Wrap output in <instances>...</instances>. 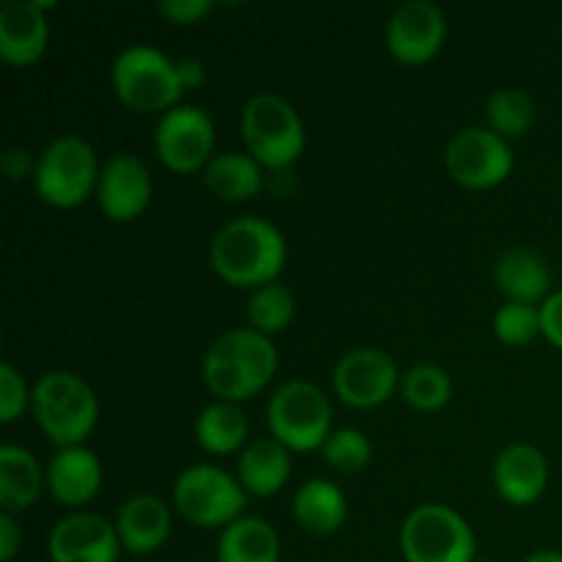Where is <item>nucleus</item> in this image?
<instances>
[{
	"instance_id": "nucleus-1",
	"label": "nucleus",
	"mask_w": 562,
	"mask_h": 562,
	"mask_svg": "<svg viewBox=\"0 0 562 562\" xmlns=\"http://www.w3.org/2000/svg\"><path fill=\"white\" fill-rule=\"evenodd\" d=\"M289 261V241L283 231L269 220L247 214L231 220L214 234L209 247L212 272L231 289L256 291L274 283Z\"/></svg>"
},
{
	"instance_id": "nucleus-2",
	"label": "nucleus",
	"mask_w": 562,
	"mask_h": 562,
	"mask_svg": "<svg viewBox=\"0 0 562 562\" xmlns=\"http://www.w3.org/2000/svg\"><path fill=\"white\" fill-rule=\"evenodd\" d=\"M280 366L272 338L250 327L225 329L203 355V382L214 401L245 404L274 379Z\"/></svg>"
},
{
	"instance_id": "nucleus-3",
	"label": "nucleus",
	"mask_w": 562,
	"mask_h": 562,
	"mask_svg": "<svg viewBox=\"0 0 562 562\" xmlns=\"http://www.w3.org/2000/svg\"><path fill=\"white\" fill-rule=\"evenodd\" d=\"M110 86L124 108L140 115H165L179 108L184 97L179 60L151 44H130L121 49L110 66Z\"/></svg>"
},
{
	"instance_id": "nucleus-4",
	"label": "nucleus",
	"mask_w": 562,
	"mask_h": 562,
	"mask_svg": "<svg viewBox=\"0 0 562 562\" xmlns=\"http://www.w3.org/2000/svg\"><path fill=\"white\" fill-rule=\"evenodd\" d=\"M33 420L58 448L86 445L99 423V398L75 371H49L33 384Z\"/></svg>"
},
{
	"instance_id": "nucleus-5",
	"label": "nucleus",
	"mask_w": 562,
	"mask_h": 562,
	"mask_svg": "<svg viewBox=\"0 0 562 562\" xmlns=\"http://www.w3.org/2000/svg\"><path fill=\"white\" fill-rule=\"evenodd\" d=\"M245 151L263 170H289L305 154L307 132L294 104L280 93H256L239 119Z\"/></svg>"
},
{
	"instance_id": "nucleus-6",
	"label": "nucleus",
	"mask_w": 562,
	"mask_h": 562,
	"mask_svg": "<svg viewBox=\"0 0 562 562\" xmlns=\"http://www.w3.org/2000/svg\"><path fill=\"white\" fill-rule=\"evenodd\" d=\"M333 420L329 395L305 379L280 384L267 404L269 437L278 439L291 453L322 450L333 434Z\"/></svg>"
},
{
	"instance_id": "nucleus-7",
	"label": "nucleus",
	"mask_w": 562,
	"mask_h": 562,
	"mask_svg": "<svg viewBox=\"0 0 562 562\" xmlns=\"http://www.w3.org/2000/svg\"><path fill=\"white\" fill-rule=\"evenodd\" d=\"M99 165L91 143L80 135H60L36 157L33 190L53 209H77L97 195Z\"/></svg>"
},
{
	"instance_id": "nucleus-8",
	"label": "nucleus",
	"mask_w": 562,
	"mask_h": 562,
	"mask_svg": "<svg viewBox=\"0 0 562 562\" xmlns=\"http://www.w3.org/2000/svg\"><path fill=\"white\" fill-rule=\"evenodd\" d=\"M247 492L239 477L214 464H192L176 475L170 505L176 514L201 530H220L245 516Z\"/></svg>"
},
{
	"instance_id": "nucleus-9",
	"label": "nucleus",
	"mask_w": 562,
	"mask_h": 562,
	"mask_svg": "<svg viewBox=\"0 0 562 562\" xmlns=\"http://www.w3.org/2000/svg\"><path fill=\"white\" fill-rule=\"evenodd\" d=\"M404 562H475L477 538L470 521L442 503L417 505L401 525Z\"/></svg>"
},
{
	"instance_id": "nucleus-10",
	"label": "nucleus",
	"mask_w": 562,
	"mask_h": 562,
	"mask_svg": "<svg viewBox=\"0 0 562 562\" xmlns=\"http://www.w3.org/2000/svg\"><path fill=\"white\" fill-rule=\"evenodd\" d=\"M217 132L212 115L195 104H179L159 115L154 126V154L176 176L203 173L214 159Z\"/></svg>"
},
{
	"instance_id": "nucleus-11",
	"label": "nucleus",
	"mask_w": 562,
	"mask_h": 562,
	"mask_svg": "<svg viewBox=\"0 0 562 562\" xmlns=\"http://www.w3.org/2000/svg\"><path fill=\"white\" fill-rule=\"evenodd\" d=\"M445 168L464 190H494L514 173V148L488 126H467L450 137Z\"/></svg>"
},
{
	"instance_id": "nucleus-12",
	"label": "nucleus",
	"mask_w": 562,
	"mask_h": 562,
	"mask_svg": "<svg viewBox=\"0 0 562 562\" xmlns=\"http://www.w3.org/2000/svg\"><path fill=\"white\" fill-rule=\"evenodd\" d=\"M398 362L379 346L351 349L335 362L333 390L351 409H376L401 390Z\"/></svg>"
},
{
	"instance_id": "nucleus-13",
	"label": "nucleus",
	"mask_w": 562,
	"mask_h": 562,
	"mask_svg": "<svg viewBox=\"0 0 562 562\" xmlns=\"http://www.w3.org/2000/svg\"><path fill=\"white\" fill-rule=\"evenodd\" d=\"M448 16L431 0H406L390 14L384 47L401 66H426L442 53Z\"/></svg>"
},
{
	"instance_id": "nucleus-14",
	"label": "nucleus",
	"mask_w": 562,
	"mask_h": 562,
	"mask_svg": "<svg viewBox=\"0 0 562 562\" xmlns=\"http://www.w3.org/2000/svg\"><path fill=\"white\" fill-rule=\"evenodd\" d=\"M99 212L110 223H135L146 214L154 198V179L148 165L135 154H115L102 165L97 184Z\"/></svg>"
},
{
	"instance_id": "nucleus-15",
	"label": "nucleus",
	"mask_w": 562,
	"mask_h": 562,
	"mask_svg": "<svg viewBox=\"0 0 562 562\" xmlns=\"http://www.w3.org/2000/svg\"><path fill=\"white\" fill-rule=\"evenodd\" d=\"M121 541L115 521L93 510H71L55 521L47 541L49 562H119Z\"/></svg>"
},
{
	"instance_id": "nucleus-16",
	"label": "nucleus",
	"mask_w": 562,
	"mask_h": 562,
	"mask_svg": "<svg viewBox=\"0 0 562 562\" xmlns=\"http://www.w3.org/2000/svg\"><path fill=\"white\" fill-rule=\"evenodd\" d=\"M55 3L25 0L0 5V58L11 69H31L44 58L49 44L47 11Z\"/></svg>"
},
{
	"instance_id": "nucleus-17",
	"label": "nucleus",
	"mask_w": 562,
	"mask_h": 562,
	"mask_svg": "<svg viewBox=\"0 0 562 562\" xmlns=\"http://www.w3.org/2000/svg\"><path fill=\"white\" fill-rule=\"evenodd\" d=\"M549 477H552L549 459L541 448L530 442L505 445L494 459V492L514 508H527V505L538 503L549 488Z\"/></svg>"
},
{
	"instance_id": "nucleus-18",
	"label": "nucleus",
	"mask_w": 562,
	"mask_h": 562,
	"mask_svg": "<svg viewBox=\"0 0 562 562\" xmlns=\"http://www.w3.org/2000/svg\"><path fill=\"white\" fill-rule=\"evenodd\" d=\"M47 492L60 508L86 510L97 499L102 488L104 470L99 456L88 445L75 448H58L53 459L47 461Z\"/></svg>"
},
{
	"instance_id": "nucleus-19",
	"label": "nucleus",
	"mask_w": 562,
	"mask_h": 562,
	"mask_svg": "<svg viewBox=\"0 0 562 562\" xmlns=\"http://www.w3.org/2000/svg\"><path fill=\"white\" fill-rule=\"evenodd\" d=\"M121 549L135 558L159 552L173 532V505L154 494H135L115 516Z\"/></svg>"
},
{
	"instance_id": "nucleus-20",
	"label": "nucleus",
	"mask_w": 562,
	"mask_h": 562,
	"mask_svg": "<svg viewBox=\"0 0 562 562\" xmlns=\"http://www.w3.org/2000/svg\"><path fill=\"white\" fill-rule=\"evenodd\" d=\"M494 285L505 296V302L541 307L552 294V269L543 261L541 252L530 247H514L494 263Z\"/></svg>"
},
{
	"instance_id": "nucleus-21",
	"label": "nucleus",
	"mask_w": 562,
	"mask_h": 562,
	"mask_svg": "<svg viewBox=\"0 0 562 562\" xmlns=\"http://www.w3.org/2000/svg\"><path fill=\"white\" fill-rule=\"evenodd\" d=\"M234 475L239 477L247 497H274L291 481V450L272 437L250 439L247 448L236 456Z\"/></svg>"
},
{
	"instance_id": "nucleus-22",
	"label": "nucleus",
	"mask_w": 562,
	"mask_h": 562,
	"mask_svg": "<svg viewBox=\"0 0 562 562\" xmlns=\"http://www.w3.org/2000/svg\"><path fill=\"white\" fill-rule=\"evenodd\" d=\"M47 488V472L22 445L0 448V514L20 516L38 503Z\"/></svg>"
},
{
	"instance_id": "nucleus-23",
	"label": "nucleus",
	"mask_w": 562,
	"mask_h": 562,
	"mask_svg": "<svg viewBox=\"0 0 562 562\" xmlns=\"http://www.w3.org/2000/svg\"><path fill=\"white\" fill-rule=\"evenodd\" d=\"M291 514L307 536L329 538L349 519V503H346V494L327 477H313L294 492Z\"/></svg>"
},
{
	"instance_id": "nucleus-24",
	"label": "nucleus",
	"mask_w": 562,
	"mask_h": 562,
	"mask_svg": "<svg viewBox=\"0 0 562 562\" xmlns=\"http://www.w3.org/2000/svg\"><path fill=\"white\" fill-rule=\"evenodd\" d=\"M203 184L225 203H247L261 192L263 168L247 151H220L203 170Z\"/></svg>"
},
{
	"instance_id": "nucleus-25",
	"label": "nucleus",
	"mask_w": 562,
	"mask_h": 562,
	"mask_svg": "<svg viewBox=\"0 0 562 562\" xmlns=\"http://www.w3.org/2000/svg\"><path fill=\"white\" fill-rule=\"evenodd\" d=\"M195 439L209 456H239L250 442V420L241 404L214 401L198 415Z\"/></svg>"
},
{
	"instance_id": "nucleus-26",
	"label": "nucleus",
	"mask_w": 562,
	"mask_h": 562,
	"mask_svg": "<svg viewBox=\"0 0 562 562\" xmlns=\"http://www.w3.org/2000/svg\"><path fill=\"white\" fill-rule=\"evenodd\" d=\"M217 562H283L278 532L267 519L241 516L220 532Z\"/></svg>"
},
{
	"instance_id": "nucleus-27",
	"label": "nucleus",
	"mask_w": 562,
	"mask_h": 562,
	"mask_svg": "<svg viewBox=\"0 0 562 562\" xmlns=\"http://www.w3.org/2000/svg\"><path fill=\"white\" fill-rule=\"evenodd\" d=\"M294 316L296 300L289 285L280 283V280L261 285V289L250 291V296H247V327L267 335V338L285 333Z\"/></svg>"
},
{
	"instance_id": "nucleus-28",
	"label": "nucleus",
	"mask_w": 562,
	"mask_h": 562,
	"mask_svg": "<svg viewBox=\"0 0 562 562\" xmlns=\"http://www.w3.org/2000/svg\"><path fill=\"white\" fill-rule=\"evenodd\" d=\"M398 393L412 409L431 415V412L445 409L450 404V398H453V379H450V373L442 366L420 362V366H412L401 376Z\"/></svg>"
},
{
	"instance_id": "nucleus-29",
	"label": "nucleus",
	"mask_w": 562,
	"mask_h": 562,
	"mask_svg": "<svg viewBox=\"0 0 562 562\" xmlns=\"http://www.w3.org/2000/svg\"><path fill=\"white\" fill-rule=\"evenodd\" d=\"M536 121V102L521 88H499L486 102V126L505 140L527 135Z\"/></svg>"
},
{
	"instance_id": "nucleus-30",
	"label": "nucleus",
	"mask_w": 562,
	"mask_h": 562,
	"mask_svg": "<svg viewBox=\"0 0 562 562\" xmlns=\"http://www.w3.org/2000/svg\"><path fill=\"white\" fill-rule=\"evenodd\" d=\"M333 470L344 472V475H355L362 472L373 459V445L366 431L360 428H338L329 434L324 448L318 450Z\"/></svg>"
},
{
	"instance_id": "nucleus-31",
	"label": "nucleus",
	"mask_w": 562,
	"mask_h": 562,
	"mask_svg": "<svg viewBox=\"0 0 562 562\" xmlns=\"http://www.w3.org/2000/svg\"><path fill=\"white\" fill-rule=\"evenodd\" d=\"M494 335L505 346H530L536 338H543L541 307L521 305V302H505L492 322Z\"/></svg>"
},
{
	"instance_id": "nucleus-32",
	"label": "nucleus",
	"mask_w": 562,
	"mask_h": 562,
	"mask_svg": "<svg viewBox=\"0 0 562 562\" xmlns=\"http://www.w3.org/2000/svg\"><path fill=\"white\" fill-rule=\"evenodd\" d=\"M33 390L27 387L25 376L11 362L0 366V423L11 426L31 409Z\"/></svg>"
},
{
	"instance_id": "nucleus-33",
	"label": "nucleus",
	"mask_w": 562,
	"mask_h": 562,
	"mask_svg": "<svg viewBox=\"0 0 562 562\" xmlns=\"http://www.w3.org/2000/svg\"><path fill=\"white\" fill-rule=\"evenodd\" d=\"M212 0H162V3L157 5L159 14H162L170 25L179 27L198 25V22H203L212 14Z\"/></svg>"
},
{
	"instance_id": "nucleus-34",
	"label": "nucleus",
	"mask_w": 562,
	"mask_h": 562,
	"mask_svg": "<svg viewBox=\"0 0 562 562\" xmlns=\"http://www.w3.org/2000/svg\"><path fill=\"white\" fill-rule=\"evenodd\" d=\"M543 338L562 351V289H554L541 305Z\"/></svg>"
},
{
	"instance_id": "nucleus-35",
	"label": "nucleus",
	"mask_w": 562,
	"mask_h": 562,
	"mask_svg": "<svg viewBox=\"0 0 562 562\" xmlns=\"http://www.w3.org/2000/svg\"><path fill=\"white\" fill-rule=\"evenodd\" d=\"M22 552V527L16 516L0 514V562H14Z\"/></svg>"
},
{
	"instance_id": "nucleus-36",
	"label": "nucleus",
	"mask_w": 562,
	"mask_h": 562,
	"mask_svg": "<svg viewBox=\"0 0 562 562\" xmlns=\"http://www.w3.org/2000/svg\"><path fill=\"white\" fill-rule=\"evenodd\" d=\"M3 173L9 176V181L27 179V176L33 179V173H36V159L31 157L27 148H9L3 154Z\"/></svg>"
},
{
	"instance_id": "nucleus-37",
	"label": "nucleus",
	"mask_w": 562,
	"mask_h": 562,
	"mask_svg": "<svg viewBox=\"0 0 562 562\" xmlns=\"http://www.w3.org/2000/svg\"><path fill=\"white\" fill-rule=\"evenodd\" d=\"M179 77L184 91L201 88L203 82H206V66H203V60L195 58V55H187V58H179Z\"/></svg>"
},
{
	"instance_id": "nucleus-38",
	"label": "nucleus",
	"mask_w": 562,
	"mask_h": 562,
	"mask_svg": "<svg viewBox=\"0 0 562 562\" xmlns=\"http://www.w3.org/2000/svg\"><path fill=\"white\" fill-rule=\"evenodd\" d=\"M521 562H562V552H558V549H541V552H532L530 558Z\"/></svg>"
},
{
	"instance_id": "nucleus-39",
	"label": "nucleus",
	"mask_w": 562,
	"mask_h": 562,
	"mask_svg": "<svg viewBox=\"0 0 562 562\" xmlns=\"http://www.w3.org/2000/svg\"><path fill=\"white\" fill-rule=\"evenodd\" d=\"M560 31H562V22H560Z\"/></svg>"
},
{
	"instance_id": "nucleus-40",
	"label": "nucleus",
	"mask_w": 562,
	"mask_h": 562,
	"mask_svg": "<svg viewBox=\"0 0 562 562\" xmlns=\"http://www.w3.org/2000/svg\"><path fill=\"white\" fill-rule=\"evenodd\" d=\"M283 562H285V560H283Z\"/></svg>"
}]
</instances>
